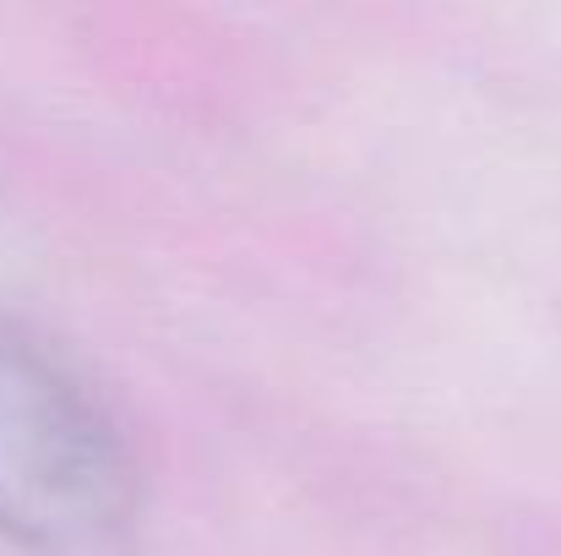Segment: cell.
I'll list each match as a JSON object with an SVG mask.
<instances>
[{
  "label": "cell",
  "mask_w": 561,
  "mask_h": 556,
  "mask_svg": "<svg viewBox=\"0 0 561 556\" xmlns=\"http://www.w3.org/2000/svg\"><path fill=\"white\" fill-rule=\"evenodd\" d=\"M137 508L115 415L49 344L0 322V541L27 556H126Z\"/></svg>",
  "instance_id": "cell-1"
}]
</instances>
